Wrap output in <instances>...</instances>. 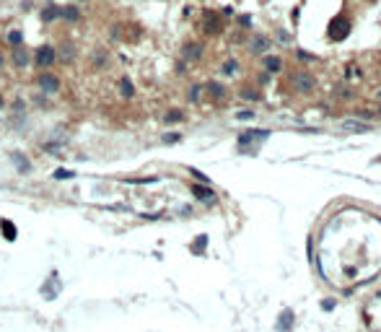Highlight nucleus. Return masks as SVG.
Returning <instances> with one entry per match:
<instances>
[{
	"instance_id": "f257e3e1",
	"label": "nucleus",
	"mask_w": 381,
	"mask_h": 332,
	"mask_svg": "<svg viewBox=\"0 0 381 332\" xmlns=\"http://www.w3.org/2000/svg\"><path fill=\"white\" fill-rule=\"evenodd\" d=\"M327 34H330V39H334V42L345 39V36L350 34V21L345 16H334L330 21V26H327Z\"/></svg>"
},
{
	"instance_id": "f03ea898",
	"label": "nucleus",
	"mask_w": 381,
	"mask_h": 332,
	"mask_svg": "<svg viewBox=\"0 0 381 332\" xmlns=\"http://www.w3.org/2000/svg\"><path fill=\"white\" fill-rule=\"evenodd\" d=\"M54 60H57V52H54V47H50V44H44V47H39L34 52V62L39 68H50Z\"/></svg>"
},
{
	"instance_id": "7ed1b4c3",
	"label": "nucleus",
	"mask_w": 381,
	"mask_h": 332,
	"mask_svg": "<svg viewBox=\"0 0 381 332\" xmlns=\"http://www.w3.org/2000/svg\"><path fill=\"white\" fill-rule=\"evenodd\" d=\"M36 86H39L44 94H54V91H60V78L52 76V73H42V76L36 78Z\"/></svg>"
},
{
	"instance_id": "20e7f679",
	"label": "nucleus",
	"mask_w": 381,
	"mask_h": 332,
	"mask_svg": "<svg viewBox=\"0 0 381 332\" xmlns=\"http://www.w3.org/2000/svg\"><path fill=\"white\" fill-rule=\"evenodd\" d=\"M221 16L218 13H205V24H203V29H205V34H218L221 31Z\"/></svg>"
},
{
	"instance_id": "39448f33",
	"label": "nucleus",
	"mask_w": 381,
	"mask_h": 332,
	"mask_svg": "<svg viewBox=\"0 0 381 332\" xmlns=\"http://www.w3.org/2000/svg\"><path fill=\"white\" fill-rule=\"evenodd\" d=\"M0 234H3L8 242H16V226H13V221H8V218L0 221Z\"/></svg>"
},
{
	"instance_id": "423d86ee",
	"label": "nucleus",
	"mask_w": 381,
	"mask_h": 332,
	"mask_svg": "<svg viewBox=\"0 0 381 332\" xmlns=\"http://www.w3.org/2000/svg\"><path fill=\"white\" fill-rule=\"evenodd\" d=\"M73 57H76V47H73V42H65L57 52V60L62 62H73Z\"/></svg>"
},
{
	"instance_id": "0eeeda50",
	"label": "nucleus",
	"mask_w": 381,
	"mask_h": 332,
	"mask_svg": "<svg viewBox=\"0 0 381 332\" xmlns=\"http://www.w3.org/2000/svg\"><path fill=\"white\" fill-rule=\"evenodd\" d=\"M184 57H187V60H200V57H203V47H200L197 42L184 44Z\"/></svg>"
},
{
	"instance_id": "6e6552de",
	"label": "nucleus",
	"mask_w": 381,
	"mask_h": 332,
	"mask_svg": "<svg viewBox=\"0 0 381 332\" xmlns=\"http://www.w3.org/2000/svg\"><path fill=\"white\" fill-rule=\"evenodd\" d=\"M192 192H195V197H200V200H215V192L210 187H203V184H192Z\"/></svg>"
},
{
	"instance_id": "1a4fd4ad",
	"label": "nucleus",
	"mask_w": 381,
	"mask_h": 332,
	"mask_svg": "<svg viewBox=\"0 0 381 332\" xmlns=\"http://www.w3.org/2000/svg\"><path fill=\"white\" fill-rule=\"evenodd\" d=\"M60 18H65V21H78V18H80V11H78V8L76 5H65V8H60Z\"/></svg>"
},
{
	"instance_id": "9d476101",
	"label": "nucleus",
	"mask_w": 381,
	"mask_h": 332,
	"mask_svg": "<svg viewBox=\"0 0 381 332\" xmlns=\"http://www.w3.org/2000/svg\"><path fill=\"white\" fill-rule=\"evenodd\" d=\"M120 94H122L125 99H130V96L135 94V86H132V81L127 78V76H122V78H120Z\"/></svg>"
},
{
	"instance_id": "9b49d317",
	"label": "nucleus",
	"mask_w": 381,
	"mask_h": 332,
	"mask_svg": "<svg viewBox=\"0 0 381 332\" xmlns=\"http://www.w3.org/2000/svg\"><path fill=\"white\" fill-rule=\"evenodd\" d=\"M57 16H60V5L50 3L47 8H42V21H54Z\"/></svg>"
},
{
	"instance_id": "f8f14e48",
	"label": "nucleus",
	"mask_w": 381,
	"mask_h": 332,
	"mask_svg": "<svg viewBox=\"0 0 381 332\" xmlns=\"http://www.w3.org/2000/svg\"><path fill=\"white\" fill-rule=\"evenodd\" d=\"M13 62H16L18 68H26V65H29V55H26V50L16 47V52H13Z\"/></svg>"
},
{
	"instance_id": "ddd939ff",
	"label": "nucleus",
	"mask_w": 381,
	"mask_h": 332,
	"mask_svg": "<svg viewBox=\"0 0 381 332\" xmlns=\"http://www.w3.org/2000/svg\"><path fill=\"white\" fill-rule=\"evenodd\" d=\"M8 44H11V47H21L24 44V31H18V29L8 31Z\"/></svg>"
},
{
	"instance_id": "4468645a",
	"label": "nucleus",
	"mask_w": 381,
	"mask_h": 332,
	"mask_svg": "<svg viewBox=\"0 0 381 332\" xmlns=\"http://www.w3.org/2000/svg\"><path fill=\"white\" fill-rule=\"evenodd\" d=\"M13 161H16V169H18V171H29V169H31L29 159H26V156H21V153H13Z\"/></svg>"
},
{
	"instance_id": "2eb2a0df",
	"label": "nucleus",
	"mask_w": 381,
	"mask_h": 332,
	"mask_svg": "<svg viewBox=\"0 0 381 332\" xmlns=\"http://www.w3.org/2000/svg\"><path fill=\"white\" fill-rule=\"evenodd\" d=\"M267 135H270L267 130H252V133H244L239 140L241 143H249V140H254V138H259V140H262V138H267Z\"/></svg>"
},
{
	"instance_id": "dca6fc26",
	"label": "nucleus",
	"mask_w": 381,
	"mask_h": 332,
	"mask_svg": "<svg viewBox=\"0 0 381 332\" xmlns=\"http://www.w3.org/2000/svg\"><path fill=\"white\" fill-rule=\"evenodd\" d=\"M181 117H184V114H181L179 109H171V112L163 114V122H166V125H177V122H181Z\"/></svg>"
},
{
	"instance_id": "f3484780",
	"label": "nucleus",
	"mask_w": 381,
	"mask_h": 332,
	"mask_svg": "<svg viewBox=\"0 0 381 332\" xmlns=\"http://www.w3.org/2000/svg\"><path fill=\"white\" fill-rule=\"evenodd\" d=\"M290 322H293V311H283L278 322V330H290Z\"/></svg>"
},
{
	"instance_id": "a211bd4d",
	"label": "nucleus",
	"mask_w": 381,
	"mask_h": 332,
	"mask_svg": "<svg viewBox=\"0 0 381 332\" xmlns=\"http://www.w3.org/2000/svg\"><path fill=\"white\" fill-rule=\"evenodd\" d=\"M298 81H296V86L298 88H301V91H308V88H311L314 86V81H311V76H306V73H304V76H296Z\"/></svg>"
},
{
	"instance_id": "6ab92c4d",
	"label": "nucleus",
	"mask_w": 381,
	"mask_h": 332,
	"mask_svg": "<svg viewBox=\"0 0 381 332\" xmlns=\"http://www.w3.org/2000/svg\"><path fill=\"white\" fill-rule=\"evenodd\" d=\"M91 62H94L96 68H102V65H106V62H109V55H104L102 50H96V52H94V60H91Z\"/></svg>"
},
{
	"instance_id": "aec40b11",
	"label": "nucleus",
	"mask_w": 381,
	"mask_h": 332,
	"mask_svg": "<svg viewBox=\"0 0 381 332\" xmlns=\"http://www.w3.org/2000/svg\"><path fill=\"white\" fill-rule=\"evenodd\" d=\"M207 94H210V96H215V99H221L223 96V86H221V83H207Z\"/></svg>"
},
{
	"instance_id": "412c9836",
	"label": "nucleus",
	"mask_w": 381,
	"mask_h": 332,
	"mask_svg": "<svg viewBox=\"0 0 381 332\" xmlns=\"http://www.w3.org/2000/svg\"><path fill=\"white\" fill-rule=\"evenodd\" d=\"M52 177H54V179H73V177H76V171H70V169H57Z\"/></svg>"
},
{
	"instance_id": "4be33fe9",
	"label": "nucleus",
	"mask_w": 381,
	"mask_h": 332,
	"mask_svg": "<svg viewBox=\"0 0 381 332\" xmlns=\"http://www.w3.org/2000/svg\"><path fill=\"white\" fill-rule=\"evenodd\" d=\"M50 285H57V278L52 275V283ZM42 296H47V299H54L57 296V288H42Z\"/></svg>"
},
{
	"instance_id": "5701e85b",
	"label": "nucleus",
	"mask_w": 381,
	"mask_h": 332,
	"mask_svg": "<svg viewBox=\"0 0 381 332\" xmlns=\"http://www.w3.org/2000/svg\"><path fill=\"white\" fill-rule=\"evenodd\" d=\"M265 65H267V70H280L283 62H280L278 57H265Z\"/></svg>"
},
{
	"instance_id": "b1692460",
	"label": "nucleus",
	"mask_w": 381,
	"mask_h": 332,
	"mask_svg": "<svg viewBox=\"0 0 381 332\" xmlns=\"http://www.w3.org/2000/svg\"><path fill=\"white\" fill-rule=\"evenodd\" d=\"M345 127H348V130H356V133H366L368 130V125H360V122H345Z\"/></svg>"
},
{
	"instance_id": "393cba45",
	"label": "nucleus",
	"mask_w": 381,
	"mask_h": 332,
	"mask_svg": "<svg viewBox=\"0 0 381 332\" xmlns=\"http://www.w3.org/2000/svg\"><path fill=\"white\" fill-rule=\"evenodd\" d=\"M189 174H192V177H197V179H200V182H203V184H207V182H210V179H207V177H205V174H200L197 169H189Z\"/></svg>"
},
{
	"instance_id": "a878e982",
	"label": "nucleus",
	"mask_w": 381,
	"mask_h": 332,
	"mask_svg": "<svg viewBox=\"0 0 381 332\" xmlns=\"http://www.w3.org/2000/svg\"><path fill=\"white\" fill-rule=\"evenodd\" d=\"M233 70H236V62H233V60H229V62L223 65V73H233Z\"/></svg>"
},
{
	"instance_id": "bb28decb",
	"label": "nucleus",
	"mask_w": 381,
	"mask_h": 332,
	"mask_svg": "<svg viewBox=\"0 0 381 332\" xmlns=\"http://www.w3.org/2000/svg\"><path fill=\"white\" fill-rule=\"evenodd\" d=\"M177 140H181L179 135H166V138H163V143H177Z\"/></svg>"
},
{
	"instance_id": "cd10ccee",
	"label": "nucleus",
	"mask_w": 381,
	"mask_h": 332,
	"mask_svg": "<svg viewBox=\"0 0 381 332\" xmlns=\"http://www.w3.org/2000/svg\"><path fill=\"white\" fill-rule=\"evenodd\" d=\"M236 117H239V119H252V112H239Z\"/></svg>"
},
{
	"instance_id": "c85d7f7f",
	"label": "nucleus",
	"mask_w": 381,
	"mask_h": 332,
	"mask_svg": "<svg viewBox=\"0 0 381 332\" xmlns=\"http://www.w3.org/2000/svg\"><path fill=\"white\" fill-rule=\"evenodd\" d=\"M3 62H5V57H3V52H0V68H3Z\"/></svg>"
},
{
	"instance_id": "c756f323",
	"label": "nucleus",
	"mask_w": 381,
	"mask_h": 332,
	"mask_svg": "<svg viewBox=\"0 0 381 332\" xmlns=\"http://www.w3.org/2000/svg\"><path fill=\"white\" fill-rule=\"evenodd\" d=\"M3 107H5V99H3V96H0V109H3Z\"/></svg>"
},
{
	"instance_id": "7c9ffc66",
	"label": "nucleus",
	"mask_w": 381,
	"mask_h": 332,
	"mask_svg": "<svg viewBox=\"0 0 381 332\" xmlns=\"http://www.w3.org/2000/svg\"><path fill=\"white\" fill-rule=\"evenodd\" d=\"M379 96H381V94H379Z\"/></svg>"
},
{
	"instance_id": "2f4dec72",
	"label": "nucleus",
	"mask_w": 381,
	"mask_h": 332,
	"mask_svg": "<svg viewBox=\"0 0 381 332\" xmlns=\"http://www.w3.org/2000/svg\"><path fill=\"white\" fill-rule=\"evenodd\" d=\"M379 161H381V159H379Z\"/></svg>"
}]
</instances>
